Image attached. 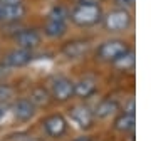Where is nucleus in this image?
I'll return each mask as SVG.
<instances>
[{"instance_id":"f257e3e1","label":"nucleus","mask_w":151,"mask_h":141,"mask_svg":"<svg viewBox=\"0 0 151 141\" xmlns=\"http://www.w3.org/2000/svg\"><path fill=\"white\" fill-rule=\"evenodd\" d=\"M70 20L79 27H91L96 25L103 17V10L96 2H81L72 9L69 14Z\"/></svg>"},{"instance_id":"f03ea898","label":"nucleus","mask_w":151,"mask_h":141,"mask_svg":"<svg viewBox=\"0 0 151 141\" xmlns=\"http://www.w3.org/2000/svg\"><path fill=\"white\" fill-rule=\"evenodd\" d=\"M128 52H129V45L124 40L113 39V40H106V42H103L99 45L97 57L101 60H106V62H116Z\"/></svg>"},{"instance_id":"7ed1b4c3","label":"nucleus","mask_w":151,"mask_h":141,"mask_svg":"<svg viewBox=\"0 0 151 141\" xmlns=\"http://www.w3.org/2000/svg\"><path fill=\"white\" fill-rule=\"evenodd\" d=\"M131 25V14L124 9L109 12L104 17V27L109 32H123Z\"/></svg>"},{"instance_id":"20e7f679","label":"nucleus","mask_w":151,"mask_h":141,"mask_svg":"<svg viewBox=\"0 0 151 141\" xmlns=\"http://www.w3.org/2000/svg\"><path fill=\"white\" fill-rule=\"evenodd\" d=\"M30 60H32V50H25V49L17 47V49L10 50V52L4 57L2 64L7 65V67H24V65H27Z\"/></svg>"},{"instance_id":"39448f33","label":"nucleus","mask_w":151,"mask_h":141,"mask_svg":"<svg viewBox=\"0 0 151 141\" xmlns=\"http://www.w3.org/2000/svg\"><path fill=\"white\" fill-rule=\"evenodd\" d=\"M52 96L57 101H67L74 96V82L67 77H57L52 82Z\"/></svg>"},{"instance_id":"423d86ee","label":"nucleus","mask_w":151,"mask_h":141,"mask_svg":"<svg viewBox=\"0 0 151 141\" xmlns=\"http://www.w3.org/2000/svg\"><path fill=\"white\" fill-rule=\"evenodd\" d=\"M24 4H0V22H17L25 15Z\"/></svg>"},{"instance_id":"0eeeda50","label":"nucleus","mask_w":151,"mask_h":141,"mask_svg":"<svg viewBox=\"0 0 151 141\" xmlns=\"http://www.w3.org/2000/svg\"><path fill=\"white\" fill-rule=\"evenodd\" d=\"M15 44L20 49L25 50H34L35 47H39L40 44V34L34 29H25L20 30L19 34H15Z\"/></svg>"},{"instance_id":"6e6552de","label":"nucleus","mask_w":151,"mask_h":141,"mask_svg":"<svg viewBox=\"0 0 151 141\" xmlns=\"http://www.w3.org/2000/svg\"><path fill=\"white\" fill-rule=\"evenodd\" d=\"M44 129L47 133L49 136H52V138H59L65 133L67 129V121L60 116V114H52V116H49L47 119L44 121Z\"/></svg>"},{"instance_id":"1a4fd4ad","label":"nucleus","mask_w":151,"mask_h":141,"mask_svg":"<svg viewBox=\"0 0 151 141\" xmlns=\"http://www.w3.org/2000/svg\"><path fill=\"white\" fill-rule=\"evenodd\" d=\"M70 119L74 121L79 128L86 129V128H89L92 124V121H94V113L87 106H76L70 111Z\"/></svg>"},{"instance_id":"9d476101","label":"nucleus","mask_w":151,"mask_h":141,"mask_svg":"<svg viewBox=\"0 0 151 141\" xmlns=\"http://www.w3.org/2000/svg\"><path fill=\"white\" fill-rule=\"evenodd\" d=\"M12 114L19 121H29V119H32L34 114H35V106L29 99H19L12 106Z\"/></svg>"},{"instance_id":"9b49d317","label":"nucleus","mask_w":151,"mask_h":141,"mask_svg":"<svg viewBox=\"0 0 151 141\" xmlns=\"http://www.w3.org/2000/svg\"><path fill=\"white\" fill-rule=\"evenodd\" d=\"M65 29H67V20H62V19H54V17H47L45 20V25H44V32L47 37H60L65 34Z\"/></svg>"},{"instance_id":"f8f14e48","label":"nucleus","mask_w":151,"mask_h":141,"mask_svg":"<svg viewBox=\"0 0 151 141\" xmlns=\"http://www.w3.org/2000/svg\"><path fill=\"white\" fill-rule=\"evenodd\" d=\"M87 50H89V42L87 40H72V42H67L62 47V54L65 57H69V59H79Z\"/></svg>"},{"instance_id":"ddd939ff","label":"nucleus","mask_w":151,"mask_h":141,"mask_svg":"<svg viewBox=\"0 0 151 141\" xmlns=\"http://www.w3.org/2000/svg\"><path fill=\"white\" fill-rule=\"evenodd\" d=\"M134 124H136L134 114H129V113L119 114L118 118L114 119V128L118 131H121V133H131V131H134Z\"/></svg>"},{"instance_id":"4468645a","label":"nucleus","mask_w":151,"mask_h":141,"mask_svg":"<svg viewBox=\"0 0 151 141\" xmlns=\"http://www.w3.org/2000/svg\"><path fill=\"white\" fill-rule=\"evenodd\" d=\"M96 92V82L92 81V79H81L79 82H76L74 84V94H77L79 98H89Z\"/></svg>"},{"instance_id":"2eb2a0df","label":"nucleus","mask_w":151,"mask_h":141,"mask_svg":"<svg viewBox=\"0 0 151 141\" xmlns=\"http://www.w3.org/2000/svg\"><path fill=\"white\" fill-rule=\"evenodd\" d=\"M114 111H118V101L116 99H104L96 106V111H94V116L97 118H108Z\"/></svg>"},{"instance_id":"dca6fc26","label":"nucleus","mask_w":151,"mask_h":141,"mask_svg":"<svg viewBox=\"0 0 151 141\" xmlns=\"http://www.w3.org/2000/svg\"><path fill=\"white\" fill-rule=\"evenodd\" d=\"M29 101L34 104V106H45L49 103V92L44 89V87H35L32 92H30V98Z\"/></svg>"},{"instance_id":"f3484780","label":"nucleus","mask_w":151,"mask_h":141,"mask_svg":"<svg viewBox=\"0 0 151 141\" xmlns=\"http://www.w3.org/2000/svg\"><path fill=\"white\" fill-rule=\"evenodd\" d=\"M15 96V92L9 84H0V104H7L10 103Z\"/></svg>"},{"instance_id":"a211bd4d","label":"nucleus","mask_w":151,"mask_h":141,"mask_svg":"<svg viewBox=\"0 0 151 141\" xmlns=\"http://www.w3.org/2000/svg\"><path fill=\"white\" fill-rule=\"evenodd\" d=\"M114 64L118 65L119 69H131V67H133V65H134V55H133V52H128V54H124L123 57H121V59H118L116 60V62H114Z\"/></svg>"},{"instance_id":"6ab92c4d","label":"nucleus","mask_w":151,"mask_h":141,"mask_svg":"<svg viewBox=\"0 0 151 141\" xmlns=\"http://www.w3.org/2000/svg\"><path fill=\"white\" fill-rule=\"evenodd\" d=\"M116 2V5L124 9V10H128V9H133L134 7V2L136 0H114Z\"/></svg>"},{"instance_id":"aec40b11","label":"nucleus","mask_w":151,"mask_h":141,"mask_svg":"<svg viewBox=\"0 0 151 141\" xmlns=\"http://www.w3.org/2000/svg\"><path fill=\"white\" fill-rule=\"evenodd\" d=\"M7 114H9V109H7V104H0V124L5 121Z\"/></svg>"},{"instance_id":"412c9836","label":"nucleus","mask_w":151,"mask_h":141,"mask_svg":"<svg viewBox=\"0 0 151 141\" xmlns=\"http://www.w3.org/2000/svg\"><path fill=\"white\" fill-rule=\"evenodd\" d=\"M0 4H22V0H0Z\"/></svg>"},{"instance_id":"4be33fe9","label":"nucleus","mask_w":151,"mask_h":141,"mask_svg":"<svg viewBox=\"0 0 151 141\" xmlns=\"http://www.w3.org/2000/svg\"><path fill=\"white\" fill-rule=\"evenodd\" d=\"M74 141H92L89 136H79V138H76Z\"/></svg>"},{"instance_id":"5701e85b","label":"nucleus","mask_w":151,"mask_h":141,"mask_svg":"<svg viewBox=\"0 0 151 141\" xmlns=\"http://www.w3.org/2000/svg\"><path fill=\"white\" fill-rule=\"evenodd\" d=\"M30 141H37V140H30Z\"/></svg>"}]
</instances>
